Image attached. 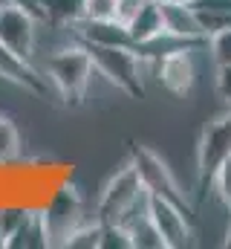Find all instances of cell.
Returning <instances> with one entry per match:
<instances>
[{"label":"cell","instance_id":"cell-25","mask_svg":"<svg viewBox=\"0 0 231 249\" xmlns=\"http://www.w3.org/2000/svg\"><path fill=\"white\" fill-rule=\"evenodd\" d=\"M153 3H159V6H168V3H191V0H153Z\"/></svg>","mask_w":231,"mask_h":249},{"label":"cell","instance_id":"cell-22","mask_svg":"<svg viewBox=\"0 0 231 249\" xmlns=\"http://www.w3.org/2000/svg\"><path fill=\"white\" fill-rule=\"evenodd\" d=\"M211 186L217 191V197L223 200V206L231 212V157L217 168V174L211 177Z\"/></svg>","mask_w":231,"mask_h":249},{"label":"cell","instance_id":"cell-8","mask_svg":"<svg viewBox=\"0 0 231 249\" xmlns=\"http://www.w3.org/2000/svg\"><path fill=\"white\" fill-rule=\"evenodd\" d=\"M150 220L156 223L165 249H182L191 244V212L179 209L176 203L150 197Z\"/></svg>","mask_w":231,"mask_h":249},{"label":"cell","instance_id":"cell-23","mask_svg":"<svg viewBox=\"0 0 231 249\" xmlns=\"http://www.w3.org/2000/svg\"><path fill=\"white\" fill-rule=\"evenodd\" d=\"M217 90L231 107V67H217Z\"/></svg>","mask_w":231,"mask_h":249},{"label":"cell","instance_id":"cell-24","mask_svg":"<svg viewBox=\"0 0 231 249\" xmlns=\"http://www.w3.org/2000/svg\"><path fill=\"white\" fill-rule=\"evenodd\" d=\"M142 3H145V0H118V20H124V23H127V18H130Z\"/></svg>","mask_w":231,"mask_h":249},{"label":"cell","instance_id":"cell-3","mask_svg":"<svg viewBox=\"0 0 231 249\" xmlns=\"http://www.w3.org/2000/svg\"><path fill=\"white\" fill-rule=\"evenodd\" d=\"M145 194V186L139 180V171L133 162L121 165L113 177L107 180V186L101 188V197L96 203V220L101 223H118L124 217V212Z\"/></svg>","mask_w":231,"mask_h":249},{"label":"cell","instance_id":"cell-27","mask_svg":"<svg viewBox=\"0 0 231 249\" xmlns=\"http://www.w3.org/2000/svg\"><path fill=\"white\" fill-rule=\"evenodd\" d=\"M3 3H9V0H0V6H3Z\"/></svg>","mask_w":231,"mask_h":249},{"label":"cell","instance_id":"cell-20","mask_svg":"<svg viewBox=\"0 0 231 249\" xmlns=\"http://www.w3.org/2000/svg\"><path fill=\"white\" fill-rule=\"evenodd\" d=\"M87 20H113L118 18V0H84Z\"/></svg>","mask_w":231,"mask_h":249},{"label":"cell","instance_id":"cell-7","mask_svg":"<svg viewBox=\"0 0 231 249\" xmlns=\"http://www.w3.org/2000/svg\"><path fill=\"white\" fill-rule=\"evenodd\" d=\"M0 78L23 87L26 93L38 96V99H58V93H55V87H52V81H50V75H47V70L38 67L35 58H23V55L12 53L6 47H0Z\"/></svg>","mask_w":231,"mask_h":249},{"label":"cell","instance_id":"cell-10","mask_svg":"<svg viewBox=\"0 0 231 249\" xmlns=\"http://www.w3.org/2000/svg\"><path fill=\"white\" fill-rule=\"evenodd\" d=\"M72 35L78 44H96V47H133L127 23L124 20H78L72 26Z\"/></svg>","mask_w":231,"mask_h":249},{"label":"cell","instance_id":"cell-21","mask_svg":"<svg viewBox=\"0 0 231 249\" xmlns=\"http://www.w3.org/2000/svg\"><path fill=\"white\" fill-rule=\"evenodd\" d=\"M101 249H133V241H130V235H127L124 226H118V223H104Z\"/></svg>","mask_w":231,"mask_h":249},{"label":"cell","instance_id":"cell-5","mask_svg":"<svg viewBox=\"0 0 231 249\" xmlns=\"http://www.w3.org/2000/svg\"><path fill=\"white\" fill-rule=\"evenodd\" d=\"M133 165H136V171H139V180H142V186L148 188V194L150 197H162V200H171L176 203L179 209H185V212H191V203H188V197H185V191L179 188V183L173 180L171 168L150 151V148H136L133 151V160H130Z\"/></svg>","mask_w":231,"mask_h":249},{"label":"cell","instance_id":"cell-16","mask_svg":"<svg viewBox=\"0 0 231 249\" xmlns=\"http://www.w3.org/2000/svg\"><path fill=\"white\" fill-rule=\"evenodd\" d=\"M127 235L133 241V249H165V241L156 229V223L150 220V212L148 214H139L136 220H130L127 226Z\"/></svg>","mask_w":231,"mask_h":249},{"label":"cell","instance_id":"cell-9","mask_svg":"<svg viewBox=\"0 0 231 249\" xmlns=\"http://www.w3.org/2000/svg\"><path fill=\"white\" fill-rule=\"evenodd\" d=\"M153 67H156L159 84H162L168 93H173V96H185V93L194 87L197 67H194V55H191V50L171 53V55L153 61Z\"/></svg>","mask_w":231,"mask_h":249},{"label":"cell","instance_id":"cell-11","mask_svg":"<svg viewBox=\"0 0 231 249\" xmlns=\"http://www.w3.org/2000/svg\"><path fill=\"white\" fill-rule=\"evenodd\" d=\"M50 247H52V232H50V223L44 217V209L32 206L26 220L9 235L6 249H50Z\"/></svg>","mask_w":231,"mask_h":249},{"label":"cell","instance_id":"cell-1","mask_svg":"<svg viewBox=\"0 0 231 249\" xmlns=\"http://www.w3.org/2000/svg\"><path fill=\"white\" fill-rule=\"evenodd\" d=\"M55 87L58 99L64 105H81V99L87 96L90 78L96 72L90 53L84 50V44L75 41V47H64L52 55H47V61L41 64Z\"/></svg>","mask_w":231,"mask_h":249},{"label":"cell","instance_id":"cell-17","mask_svg":"<svg viewBox=\"0 0 231 249\" xmlns=\"http://www.w3.org/2000/svg\"><path fill=\"white\" fill-rule=\"evenodd\" d=\"M101 232H104V223L101 220H84V223H78L66 238H64V244L61 247L66 249H101Z\"/></svg>","mask_w":231,"mask_h":249},{"label":"cell","instance_id":"cell-14","mask_svg":"<svg viewBox=\"0 0 231 249\" xmlns=\"http://www.w3.org/2000/svg\"><path fill=\"white\" fill-rule=\"evenodd\" d=\"M41 23L72 29L78 20H84V0H38Z\"/></svg>","mask_w":231,"mask_h":249},{"label":"cell","instance_id":"cell-6","mask_svg":"<svg viewBox=\"0 0 231 249\" xmlns=\"http://www.w3.org/2000/svg\"><path fill=\"white\" fill-rule=\"evenodd\" d=\"M38 18L17 6V3H3L0 6V47L23 55V58H32L35 55V44H38Z\"/></svg>","mask_w":231,"mask_h":249},{"label":"cell","instance_id":"cell-15","mask_svg":"<svg viewBox=\"0 0 231 249\" xmlns=\"http://www.w3.org/2000/svg\"><path fill=\"white\" fill-rule=\"evenodd\" d=\"M191 6L199 18L205 38L231 26V0H191Z\"/></svg>","mask_w":231,"mask_h":249},{"label":"cell","instance_id":"cell-19","mask_svg":"<svg viewBox=\"0 0 231 249\" xmlns=\"http://www.w3.org/2000/svg\"><path fill=\"white\" fill-rule=\"evenodd\" d=\"M208 50L217 67H231V26L208 35Z\"/></svg>","mask_w":231,"mask_h":249},{"label":"cell","instance_id":"cell-13","mask_svg":"<svg viewBox=\"0 0 231 249\" xmlns=\"http://www.w3.org/2000/svg\"><path fill=\"white\" fill-rule=\"evenodd\" d=\"M127 32H130V41L133 47L156 38L165 32V20H162V6L153 3V0H145L130 18H127Z\"/></svg>","mask_w":231,"mask_h":249},{"label":"cell","instance_id":"cell-18","mask_svg":"<svg viewBox=\"0 0 231 249\" xmlns=\"http://www.w3.org/2000/svg\"><path fill=\"white\" fill-rule=\"evenodd\" d=\"M17 154H20V133L9 116L0 113V165L15 162Z\"/></svg>","mask_w":231,"mask_h":249},{"label":"cell","instance_id":"cell-4","mask_svg":"<svg viewBox=\"0 0 231 249\" xmlns=\"http://www.w3.org/2000/svg\"><path fill=\"white\" fill-rule=\"evenodd\" d=\"M231 157V107L226 113L214 116L211 122L202 127L199 145H197V171L199 180L211 186V177L217 168Z\"/></svg>","mask_w":231,"mask_h":249},{"label":"cell","instance_id":"cell-2","mask_svg":"<svg viewBox=\"0 0 231 249\" xmlns=\"http://www.w3.org/2000/svg\"><path fill=\"white\" fill-rule=\"evenodd\" d=\"M84 50L90 53L93 67L99 75H104L113 87L121 93L142 99L145 84H142V72H145V58L136 53V47H96V44H84Z\"/></svg>","mask_w":231,"mask_h":249},{"label":"cell","instance_id":"cell-12","mask_svg":"<svg viewBox=\"0 0 231 249\" xmlns=\"http://www.w3.org/2000/svg\"><path fill=\"white\" fill-rule=\"evenodd\" d=\"M162 20H165V32H171L176 38L208 44V38H205V32L199 26V18H197L191 3H168V6H162Z\"/></svg>","mask_w":231,"mask_h":249},{"label":"cell","instance_id":"cell-26","mask_svg":"<svg viewBox=\"0 0 231 249\" xmlns=\"http://www.w3.org/2000/svg\"><path fill=\"white\" fill-rule=\"evenodd\" d=\"M226 247L231 249V229H229V238H226Z\"/></svg>","mask_w":231,"mask_h":249}]
</instances>
